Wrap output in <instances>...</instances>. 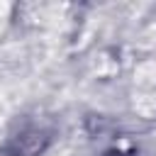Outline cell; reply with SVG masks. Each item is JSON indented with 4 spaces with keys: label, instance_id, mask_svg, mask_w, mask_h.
I'll use <instances>...</instances> for the list:
<instances>
[]
</instances>
